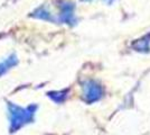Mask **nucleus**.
Returning a JSON list of instances; mask_svg holds the SVG:
<instances>
[{
  "instance_id": "nucleus-1",
  "label": "nucleus",
  "mask_w": 150,
  "mask_h": 135,
  "mask_svg": "<svg viewBox=\"0 0 150 135\" xmlns=\"http://www.w3.org/2000/svg\"><path fill=\"white\" fill-rule=\"evenodd\" d=\"M37 110L36 105H29L27 108L17 106L16 104L8 103V115L10 122V131L16 132L21 129L25 124L34 122L35 114Z\"/></svg>"
},
{
  "instance_id": "nucleus-2",
  "label": "nucleus",
  "mask_w": 150,
  "mask_h": 135,
  "mask_svg": "<svg viewBox=\"0 0 150 135\" xmlns=\"http://www.w3.org/2000/svg\"><path fill=\"white\" fill-rule=\"evenodd\" d=\"M103 96V88L94 80L85 81L83 84V99L88 104H93L100 100Z\"/></svg>"
},
{
  "instance_id": "nucleus-3",
  "label": "nucleus",
  "mask_w": 150,
  "mask_h": 135,
  "mask_svg": "<svg viewBox=\"0 0 150 135\" xmlns=\"http://www.w3.org/2000/svg\"><path fill=\"white\" fill-rule=\"evenodd\" d=\"M59 8H61V13L58 19L64 24L73 26L76 24V18L74 16L75 5L73 2L69 1H61L59 2Z\"/></svg>"
},
{
  "instance_id": "nucleus-4",
  "label": "nucleus",
  "mask_w": 150,
  "mask_h": 135,
  "mask_svg": "<svg viewBox=\"0 0 150 135\" xmlns=\"http://www.w3.org/2000/svg\"><path fill=\"white\" fill-rule=\"evenodd\" d=\"M132 49L137 52L147 53L150 51V34L144 35V37L137 39L132 43Z\"/></svg>"
},
{
  "instance_id": "nucleus-5",
  "label": "nucleus",
  "mask_w": 150,
  "mask_h": 135,
  "mask_svg": "<svg viewBox=\"0 0 150 135\" xmlns=\"http://www.w3.org/2000/svg\"><path fill=\"white\" fill-rule=\"evenodd\" d=\"M33 17L37 18V19H42V20H46V21H53L54 20V17L52 16V14L50 13V10L46 8L45 6H42L37 8L34 14H33Z\"/></svg>"
},
{
  "instance_id": "nucleus-6",
  "label": "nucleus",
  "mask_w": 150,
  "mask_h": 135,
  "mask_svg": "<svg viewBox=\"0 0 150 135\" xmlns=\"http://www.w3.org/2000/svg\"><path fill=\"white\" fill-rule=\"evenodd\" d=\"M17 63H18V60H17L15 54L10 55L9 58H7L5 61H1L0 62V76L5 74L7 71L9 69H11L13 66H15Z\"/></svg>"
},
{
  "instance_id": "nucleus-7",
  "label": "nucleus",
  "mask_w": 150,
  "mask_h": 135,
  "mask_svg": "<svg viewBox=\"0 0 150 135\" xmlns=\"http://www.w3.org/2000/svg\"><path fill=\"white\" fill-rule=\"evenodd\" d=\"M69 90H61V91H50L47 94V96L56 104H62L65 101V99L67 98Z\"/></svg>"
},
{
  "instance_id": "nucleus-8",
  "label": "nucleus",
  "mask_w": 150,
  "mask_h": 135,
  "mask_svg": "<svg viewBox=\"0 0 150 135\" xmlns=\"http://www.w3.org/2000/svg\"><path fill=\"white\" fill-rule=\"evenodd\" d=\"M106 2H108V4H109V5H111V4H112L113 1H114V0H105Z\"/></svg>"
},
{
  "instance_id": "nucleus-9",
  "label": "nucleus",
  "mask_w": 150,
  "mask_h": 135,
  "mask_svg": "<svg viewBox=\"0 0 150 135\" xmlns=\"http://www.w3.org/2000/svg\"><path fill=\"white\" fill-rule=\"evenodd\" d=\"M82 1H91V0H82Z\"/></svg>"
}]
</instances>
